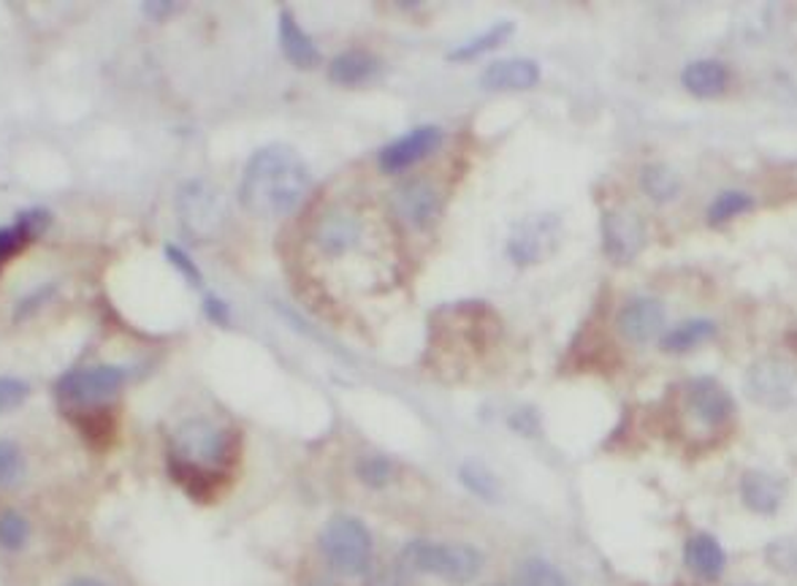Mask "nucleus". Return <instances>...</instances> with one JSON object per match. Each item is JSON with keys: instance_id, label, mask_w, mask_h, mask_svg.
Masks as SVG:
<instances>
[{"instance_id": "2", "label": "nucleus", "mask_w": 797, "mask_h": 586, "mask_svg": "<svg viewBox=\"0 0 797 586\" xmlns=\"http://www.w3.org/2000/svg\"><path fill=\"white\" fill-rule=\"evenodd\" d=\"M402 565L413 573L434 576L440 582L464 586L472 584L486 567V554L470 543L413 540L404 546Z\"/></svg>"}, {"instance_id": "40", "label": "nucleus", "mask_w": 797, "mask_h": 586, "mask_svg": "<svg viewBox=\"0 0 797 586\" xmlns=\"http://www.w3.org/2000/svg\"><path fill=\"white\" fill-rule=\"evenodd\" d=\"M366 586H398V584H396V582H391L389 576H380V578H372V582L366 584Z\"/></svg>"}, {"instance_id": "38", "label": "nucleus", "mask_w": 797, "mask_h": 586, "mask_svg": "<svg viewBox=\"0 0 797 586\" xmlns=\"http://www.w3.org/2000/svg\"><path fill=\"white\" fill-rule=\"evenodd\" d=\"M49 293H52V285H47V289H41V291H36V293H28V299H22V304H20V307H17V321H22V317L33 315L36 307L47 302Z\"/></svg>"}, {"instance_id": "5", "label": "nucleus", "mask_w": 797, "mask_h": 586, "mask_svg": "<svg viewBox=\"0 0 797 586\" xmlns=\"http://www.w3.org/2000/svg\"><path fill=\"white\" fill-rule=\"evenodd\" d=\"M128 370L114 364L82 366L71 370L54 383V396L65 411H84V407H103L125 386Z\"/></svg>"}, {"instance_id": "6", "label": "nucleus", "mask_w": 797, "mask_h": 586, "mask_svg": "<svg viewBox=\"0 0 797 586\" xmlns=\"http://www.w3.org/2000/svg\"><path fill=\"white\" fill-rule=\"evenodd\" d=\"M562 236V218L556 215V212H537V215L518 220V223L513 225L505 244L507 259L521 269L543 264L545 259H551V255L559 250Z\"/></svg>"}, {"instance_id": "4", "label": "nucleus", "mask_w": 797, "mask_h": 586, "mask_svg": "<svg viewBox=\"0 0 797 586\" xmlns=\"http://www.w3.org/2000/svg\"><path fill=\"white\" fill-rule=\"evenodd\" d=\"M321 552L342 576H364L375 557V540L361 518L334 516L329 518L321 533Z\"/></svg>"}, {"instance_id": "19", "label": "nucleus", "mask_w": 797, "mask_h": 586, "mask_svg": "<svg viewBox=\"0 0 797 586\" xmlns=\"http://www.w3.org/2000/svg\"><path fill=\"white\" fill-rule=\"evenodd\" d=\"M684 562L695 576L705 578V582H716L727 567V554L722 543L714 535L697 533L686 540L684 546Z\"/></svg>"}, {"instance_id": "23", "label": "nucleus", "mask_w": 797, "mask_h": 586, "mask_svg": "<svg viewBox=\"0 0 797 586\" xmlns=\"http://www.w3.org/2000/svg\"><path fill=\"white\" fill-rule=\"evenodd\" d=\"M169 475L176 486H182L199 503H210L225 486V473H210V469L190 467L176 459H169Z\"/></svg>"}, {"instance_id": "28", "label": "nucleus", "mask_w": 797, "mask_h": 586, "mask_svg": "<svg viewBox=\"0 0 797 586\" xmlns=\"http://www.w3.org/2000/svg\"><path fill=\"white\" fill-rule=\"evenodd\" d=\"M24 475H28V459H24L22 448L14 440H0V488H17L22 486Z\"/></svg>"}, {"instance_id": "18", "label": "nucleus", "mask_w": 797, "mask_h": 586, "mask_svg": "<svg viewBox=\"0 0 797 586\" xmlns=\"http://www.w3.org/2000/svg\"><path fill=\"white\" fill-rule=\"evenodd\" d=\"M361 240V223L359 218L345 210H331L321 218L315 229V242L323 253L342 255L353 250Z\"/></svg>"}, {"instance_id": "20", "label": "nucleus", "mask_w": 797, "mask_h": 586, "mask_svg": "<svg viewBox=\"0 0 797 586\" xmlns=\"http://www.w3.org/2000/svg\"><path fill=\"white\" fill-rule=\"evenodd\" d=\"M680 84L695 98H719L729 88V69L719 60H695L680 71Z\"/></svg>"}, {"instance_id": "3", "label": "nucleus", "mask_w": 797, "mask_h": 586, "mask_svg": "<svg viewBox=\"0 0 797 586\" xmlns=\"http://www.w3.org/2000/svg\"><path fill=\"white\" fill-rule=\"evenodd\" d=\"M231 456H234V443H231L229 432L204 418H193L176 426L169 445V459L210 469V473H225Z\"/></svg>"}, {"instance_id": "10", "label": "nucleus", "mask_w": 797, "mask_h": 586, "mask_svg": "<svg viewBox=\"0 0 797 586\" xmlns=\"http://www.w3.org/2000/svg\"><path fill=\"white\" fill-rule=\"evenodd\" d=\"M445 133L437 125H421L415 131L404 133V137L394 139L385 144L377 155V166L383 174H402V171L413 169L415 163L426 161L432 152L440 150Z\"/></svg>"}, {"instance_id": "9", "label": "nucleus", "mask_w": 797, "mask_h": 586, "mask_svg": "<svg viewBox=\"0 0 797 586\" xmlns=\"http://www.w3.org/2000/svg\"><path fill=\"white\" fill-rule=\"evenodd\" d=\"M648 242L646 220L633 210H608L603 215V250L613 264H633Z\"/></svg>"}, {"instance_id": "34", "label": "nucleus", "mask_w": 797, "mask_h": 586, "mask_svg": "<svg viewBox=\"0 0 797 586\" xmlns=\"http://www.w3.org/2000/svg\"><path fill=\"white\" fill-rule=\"evenodd\" d=\"M30 396V383H24L22 377H9L0 375V415L17 411L28 402Z\"/></svg>"}, {"instance_id": "15", "label": "nucleus", "mask_w": 797, "mask_h": 586, "mask_svg": "<svg viewBox=\"0 0 797 586\" xmlns=\"http://www.w3.org/2000/svg\"><path fill=\"white\" fill-rule=\"evenodd\" d=\"M665 326V307L654 296H635L618 313V332L629 342H652Z\"/></svg>"}, {"instance_id": "22", "label": "nucleus", "mask_w": 797, "mask_h": 586, "mask_svg": "<svg viewBox=\"0 0 797 586\" xmlns=\"http://www.w3.org/2000/svg\"><path fill=\"white\" fill-rule=\"evenodd\" d=\"M69 421L77 426V432L82 440L93 448H107V445L114 443L118 437V418L103 407H84V411H69Z\"/></svg>"}, {"instance_id": "39", "label": "nucleus", "mask_w": 797, "mask_h": 586, "mask_svg": "<svg viewBox=\"0 0 797 586\" xmlns=\"http://www.w3.org/2000/svg\"><path fill=\"white\" fill-rule=\"evenodd\" d=\"M65 586H109V584H103V582H98V578H88V576H79V578H71V582H69V584H65Z\"/></svg>"}, {"instance_id": "33", "label": "nucleus", "mask_w": 797, "mask_h": 586, "mask_svg": "<svg viewBox=\"0 0 797 586\" xmlns=\"http://www.w3.org/2000/svg\"><path fill=\"white\" fill-rule=\"evenodd\" d=\"M355 475L361 478V484H366L370 488H383L391 484L394 478V464H391L385 456H364L355 467Z\"/></svg>"}, {"instance_id": "36", "label": "nucleus", "mask_w": 797, "mask_h": 586, "mask_svg": "<svg viewBox=\"0 0 797 586\" xmlns=\"http://www.w3.org/2000/svg\"><path fill=\"white\" fill-rule=\"evenodd\" d=\"M201 310H204V315L210 317L214 326H223V329L231 326L229 304H225L220 296H214V293H206L204 302H201Z\"/></svg>"}, {"instance_id": "29", "label": "nucleus", "mask_w": 797, "mask_h": 586, "mask_svg": "<svg viewBox=\"0 0 797 586\" xmlns=\"http://www.w3.org/2000/svg\"><path fill=\"white\" fill-rule=\"evenodd\" d=\"M458 481H462L464 486L470 488L475 497L481 499H500V481H496V475L492 473V469H486L483 464H475V462H467L462 464V469H458Z\"/></svg>"}, {"instance_id": "7", "label": "nucleus", "mask_w": 797, "mask_h": 586, "mask_svg": "<svg viewBox=\"0 0 797 586\" xmlns=\"http://www.w3.org/2000/svg\"><path fill=\"white\" fill-rule=\"evenodd\" d=\"M176 218L193 240H210L225 225L229 206L210 182L190 180L176 191Z\"/></svg>"}, {"instance_id": "12", "label": "nucleus", "mask_w": 797, "mask_h": 586, "mask_svg": "<svg viewBox=\"0 0 797 586\" xmlns=\"http://www.w3.org/2000/svg\"><path fill=\"white\" fill-rule=\"evenodd\" d=\"M391 206H394L398 220H404L410 229L421 231L428 229L440 218L443 199H440V191L428 180H413L396 188L394 195H391Z\"/></svg>"}, {"instance_id": "32", "label": "nucleus", "mask_w": 797, "mask_h": 586, "mask_svg": "<svg viewBox=\"0 0 797 586\" xmlns=\"http://www.w3.org/2000/svg\"><path fill=\"white\" fill-rule=\"evenodd\" d=\"M765 559L784 576L797 578V537H778L770 546H765Z\"/></svg>"}, {"instance_id": "25", "label": "nucleus", "mask_w": 797, "mask_h": 586, "mask_svg": "<svg viewBox=\"0 0 797 586\" xmlns=\"http://www.w3.org/2000/svg\"><path fill=\"white\" fill-rule=\"evenodd\" d=\"M640 188L654 204H670L680 193L684 182H680L678 171L665 166V163H648L640 171Z\"/></svg>"}, {"instance_id": "30", "label": "nucleus", "mask_w": 797, "mask_h": 586, "mask_svg": "<svg viewBox=\"0 0 797 586\" xmlns=\"http://www.w3.org/2000/svg\"><path fill=\"white\" fill-rule=\"evenodd\" d=\"M30 540V522L20 511L0 513V548L3 552H22Z\"/></svg>"}, {"instance_id": "14", "label": "nucleus", "mask_w": 797, "mask_h": 586, "mask_svg": "<svg viewBox=\"0 0 797 586\" xmlns=\"http://www.w3.org/2000/svg\"><path fill=\"white\" fill-rule=\"evenodd\" d=\"M49 225H52V212L44 210V206L24 210L17 215L14 223L3 225V229H0V272H3L6 264L14 261L28 244H33L39 236H44Z\"/></svg>"}, {"instance_id": "17", "label": "nucleus", "mask_w": 797, "mask_h": 586, "mask_svg": "<svg viewBox=\"0 0 797 586\" xmlns=\"http://www.w3.org/2000/svg\"><path fill=\"white\" fill-rule=\"evenodd\" d=\"M738 492L740 503L751 513H757V516H774L784 505V481L765 473V469H746L740 475Z\"/></svg>"}, {"instance_id": "1", "label": "nucleus", "mask_w": 797, "mask_h": 586, "mask_svg": "<svg viewBox=\"0 0 797 586\" xmlns=\"http://www.w3.org/2000/svg\"><path fill=\"white\" fill-rule=\"evenodd\" d=\"M312 188L310 166L291 144H266L250 155L239 180V204L250 215L274 220L291 215Z\"/></svg>"}, {"instance_id": "37", "label": "nucleus", "mask_w": 797, "mask_h": 586, "mask_svg": "<svg viewBox=\"0 0 797 586\" xmlns=\"http://www.w3.org/2000/svg\"><path fill=\"white\" fill-rule=\"evenodd\" d=\"M141 11H144L150 20H169V17L180 14L182 11V3H169V0H147V3H141Z\"/></svg>"}, {"instance_id": "13", "label": "nucleus", "mask_w": 797, "mask_h": 586, "mask_svg": "<svg viewBox=\"0 0 797 586\" xmlns=\"http://www.w3.org/2000/svg\"><path fill=\"white\" fill-rule=\"evenodd\" d=\"M543 79L539 63L529 58H505L494 60L481 73V88L492 90V93H521V90H532Z\"/></svg>"}, {"instance_id": "31", "label": "nucleus", "mask_w": 797, "mask_h": 586, "mask_svg": "<svg viewBox=\"0 0 797 586\" xmlns=\"http://www.w3.org/2000/svg\"><path fill=\"white\" fill-rule=\"evenodd\" d=\"M521 586H569L559 567L545 559H526L518 570Z\"/></svg>"}, {"instance_id": "11", "label": "nucleus", "mask_w": 797, "mask_h": 586, "mask_svg": "<svg viewBox=\"0 0 797 586\" xmlns=\"http://www.w3.org/2000/svg\"><path fill=\"white\" fill-rule=\"evenodd\" d=\"M686 411L695 415L703 426H725L735 415V400L733 394L722 386L716 377H695L686 383L684 388Z\"/></svg>"}, {"instance_id": "27", "label": "nucleus", "mask_w": 797, "mask_h": 586, "mask_svg": "<svg viewBox=\"0 0 797 586\" xmlns=\"http://www.w3.org/2000/svg\"><path fill=\"white\" fill-rule=\"evenodd\" d=\"M751 206H754V199L749 193L725 191L710 201L705 218H708V225H725V223H729V220H735L738 215H744V212H749Z\"/></svg>"}, {"instance_id": "8", "label": "nucleus", "mask_w": 797, "mask_h": 586, "mask_svg": "<svg viewBox=\"0 0 797 586\" xmlns=\"http://www.w3.org/2000/svg\"><path fill=\"white\" fill-rule=\"evenodd\" d=\"M746 394L754 405L787 411L797 405V366L781 358H759L746 370Z\"/></svg>"}, {"instance_id": "24", "label": "nucleus", "mask_w": 797, "mask_h": 586, "mask_svg": "<svg viewBox=\"0 0 797 586\" xmlns=\"http://www.w3.org/2000/svg\"><path fill=\"white\" fill-rule=\"evenodd\" d=\"M716 334V323L710 317H689V321L678 323L676 329L662 337V351L667 353H689L695 351L697 345L708 342Z\"/></svg>"}, {"instance_id": "35", "label": "nucleus", "mask_w": 797, "mask_h": 586, "mask_svg": "<svg viewBox=\"0 0 797 586\" xmlns=\"http://www.w3.org/2000/svg\"><path fill=\"white\" fill-rule=\"evenodd\" d=\"M163 250H165V259H169V264L174 266L176 272H180L182 277H185L188 283L193 285V289H204V274H201L199 264H195V261L190 259L185 250L176 247V244H165Z\"/></svg>"}, {"instance_id": "16", "label": "nucleus", "mask_w": 797, "mask_h": 586, "mask_svg": "<svg viewBox=\"0 0 797 586\" xmlns=\"http://www.w3.org/2000/svg\"><path fill=\"white\" fill-rule=\"evenodd\" d=\"M278 36H280V49H282V54H285L287 63L296 65V69H302V71H312L321 65V60H323L321 49H317L315 41L306 36V30L296 22V17H293L291 9L280 11Z\"/></svg>"}, {"instance_id": "21", "label": "nucleus", "mask_w": 797, "mask_h": 586, "mask_svg": "<svg viewBox=\"0 0 797 586\" xmlns=\"http://www.w3.org/2000/svg\"><path fill=\"white\" fill-rule=\"evenodd\" d=\"M380 73V58L364 49H347L329 63V79L342 88L366 84Z\"/></svg>"}, {"instance_id": "26", "label": "nucleus", "mask_w": 797, "mask_h": 586, "mask_svg": "<svg viewBox=\"0 0 797 586\" xmlns=\"http://www.w3.org/2000/svg\"><path fill=\"white\" fill-rule=\"evenodd\" d=\"M513 28H516L513 22H496L486 30V33L472 36L467 44H458L456 49H451V52H447V60H451V63H464V60H475L481 58V54L494 52L496 47H502L507 39H511Z\"/></svg>"}]
</instances>
